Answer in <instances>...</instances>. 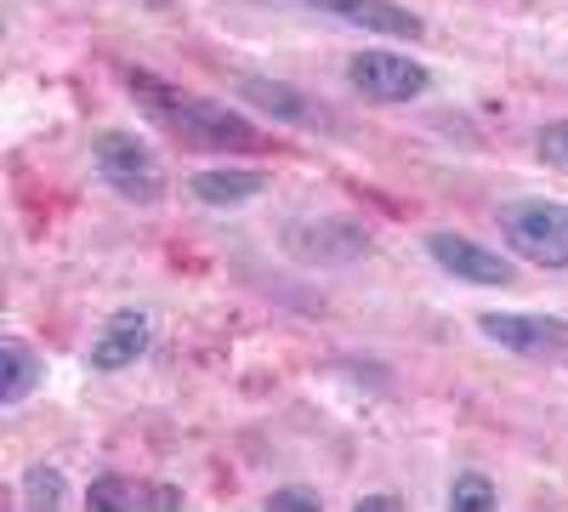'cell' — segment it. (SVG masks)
<instances>
[{"label": "cell", "instance_id": "1", "mask_svg": "<svg viewBox=\"0 0 568 512\" xmlns=\"http://www.w3.org/2000/svg\"><path fill=\"white\" fill-rule=\"evenodd\" d=\"M125 91L154 126H165L171 137H182L194 149H211V154H262L267 149V137L245 114H233L227 103L200 98V91H187L154 69H125Z\"/></svg>", "mask_w": 568, "mask_h": 512}, {"label": "cell", "instance_id": "2", "mask_svg": "<svg viewBox=\"0 0 568 512\" xmlns=\"http://www.w3.org/2000/svg\"><path fill=\"white\" fill-rule=\"evenodd\" d=\"M91 165L109 189L131 205H160L165 200V171L154 143H142L136 131H98L91 137Z\"/></svg>", "mask_w": 568, "mask_h": 512}, {"label": "cell", "instance_id": "3", "mask_svg": "<svg viewBox=\"0 0 568 512\" xmlns=\"http://www.w3.org/2000/svg\"><path fill=\"white\" fill-rule=\"evenodd\" d=\"M495 217L517 257L557 268V273L568 268V205L562 200H506Z\"/></svg>", "mask_w": 568, "mask_h": 512}, {"label": "cell", "instance_id": "4", "mask_svg": "<svg viewBox=\"0 0 568 512\" xmlns=\"http://www.w3.org/2000/svg\"><path fill=\"white\" fill-rule=\"evenodd\" d=\"M347 80L369 103H415V98L433 91V69L404 58V52H387V46H364V52H353L347 58Z\"/></svg>", "mask_w": 568, "mask_h": 512}, {"label": "cell", "instance_id": "5", "mask_svg": "<svg viewBox=\"0 0 568 512\" xmlns=\"http://www.w3.org/2000/svg\"><path fill=\"white\" fill-rule=\"evenodd\" d=\"M426 257H433L438 273L460 279V285H484V291H506V285H517L511 257L489 251L484 240H471V234H455V228H433V234H426Z\"/></svg>", "mask_w": 568, "mask_h": 512}, {"label": "cell", "instance_id": "6", "mask_svg": "<svg viewBox=\"0 0 568 512\" xmlns=\"http://www.w3.org/2000/svg\"><path fill=\"white\" fill-rule=\"evenodd\" d=\"M478 331H484L495 348L524 353V359L568 353V319H562V313H478Z\"/></svg>", "mask_w": 568, "mask_h": 512}, {"label": "cell", "instance_id": "7", "mask_svg": "<svg viewBox=\"0 0 568 512\" xmlns=\"http://www.w3.org/2000/svg\"><path fill=\"white\" fill-rule=\"evenodd\" d=\"M149 348H154V319L142 308H120V313L103 319V331L85 348V359H91V370H103V377H120V370H131Z\"/></svg>", "mask_w": 568, "mask_h": 512}, {"label": "cell", "instance_id": "8", "mask_svg": "<svg viewBox=\"0 0 568 512\" xmlns=\"http://www.w3.org/2000/svg\"><path fill=\"white\" fill-rule=\"evenodd\" d=\"M296 7L324 12V18H342V23H353L364 34H387V40H420L426 34L420 12L398 7V0H296Z\"/></svg>", "mask_w": 568, "mask_h": 512}, {"label": "cell", "instance_id": "9", "mask_svg": "<svg viewBox=\"0 0 568 512\" xmlns=\"http://www.w3.org/2000/svg\"><path fill=\"white\" fill-rule=\"evenodd\" d=\"M240 98L267 114V120H284V126H296V131H324L329 126V109L313 103L302 86H284V80H262V74H240Z\"/></svg>", "mask_w": 568, "mask_h": 512}, {"label": "cell", "instance_id": "10", "mask_svg": "<svg viewBox=\"0 0 568 512\" xmlns=\"http://www.w3.org/2000/svg\"><path fill=\"white\" fill-rule=\"evenodd\" d=\"M284 245H291L302 262H358L375 251V240L364 234L358 222H336V217H324V222H296L291 234H284Z\"/></svg>", "mask_w": 568, "mask_h": 512}, {"label": "cell", "instance_id": "11", "mask_svg": "<svg viewBox=\"0 0 568 512\" xmlns=\"http://www.w3.org/2000/svg\"><path fill=\"white\" fill-rule=\"evenodd\" d=\"M187 194L211 211H240L267 194V171H240V165H205L187 177Z\"/></svg>", "mask_w": 568, "mask_h": 512}, {"label": "cell", "instance_id": "12", "mask_svg": "<svg viewBox=\"0 0 568 512\" xmlns=\"http://www.w3.org/2000/svg\"><path fill=\"white\" fill-rule=\"evenodd\" d=\"M0 370H7V377H0V404H7V410H18L40 388V377H45V364L34 359V348L18 342V337L0 342Z\"/></svg>", "mask_w": 568, "mask_h": 512}, {"label": "cell", "instance_id": "13", "mask_svg": "<svg viewBox=\"0 0 568 512\" xmlns=\"http://www.w3.org/2000/svg\"><path fill=\"white\" fill-rule=\"evenodd\" d=\"M18 495H23V512H69V479L58 468H45V461H34L23 473Z\"/></svg>", "mask_w": 568, "mask_h": 512}, {"label": "cell", "instance_id": "14", "mask_svg": "<svg viewBox=\"0 0 568 512\" xmlns=\"http://www.w3.org/2000/svg\"><path fill=\"white\" fill-rule=\"evenodd\" d=\"M449 512H500V495H495V479L466 468L449 479Z\"/></svg>", "mask_w": 568, "mask_h": 512}, {"label": "cell", "instance_id": "15", "mask_svg": "<svg viewBox=\"0 0 568 512\" xmlns=\"http://www.w3.org/2000/svg\"><path fill=\"white\" fill-rule=\"evenodd\" d=\"M85 512H136V490L120 473H98L85 484Z\"/></svg>", "mask_w": 568, "mask_h": 512}, {"label": "cell", "instance_id": "16", "mask_svg": "<svg viewBox=\"0 0 568 512\" xmlns=\"http://www.w3.org/2000/svg\"><path fill=\"white\" fill-rule=\"evenodd\" d=\"M535 149H540V160H546L551 171L568 177V120H551V126L535 137Z\"/></svg>", "mask_w": 568, "mask_h": 512}, {"label": "cell", "instance_id": "17", "mask_svg": "<svg viewBox=\"0 0 568 512\" xmlns=\"http://www.w3.org/2000/svg\"><path fill=\"white\" fill-rule=\"evenodd\" d=\"M136 512H182V490L154 479V484H142L136 490Z\"/></svg>", "mask_w": 568, "mask_h": 512}, {"label": "cell", "instance_id": "18", "mask_svg": "<svg viewBox=\"0 0 568 512\" xmlns=\"http://www.w3.org/2000/svg\"><path fill=\"white\" fill-rule=\"evenodd\" d=\"M262 512H324V501H318L313 490H302V484H291V490H273Z\"/></svg>", "mask_w": 568, "mask_h": 512}, {"label": "cell", "instance_id": "19", "mask_svg": "<svg viewBox=\"0 0 568 512\" xmlns=\"http://www.w3.org/2000/svg\"><path fill=\"white\" fill-rule=\"evenodd\" d=\"M353 512H404V506H398L393 495H364V501H358Z\"/></svg>", "mask_w": 568, "mask_h": 512}]
</instances>
